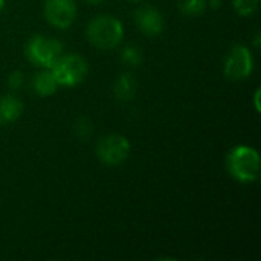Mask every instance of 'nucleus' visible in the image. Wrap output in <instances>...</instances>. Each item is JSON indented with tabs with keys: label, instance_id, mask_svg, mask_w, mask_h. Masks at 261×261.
Returning a JSON list of instances; mask_svg holds the SVG:
<instances>
[{
	"label": "nucleus",
	"instance_id": "obj_1",
	"mask_svg": "<svg viewBox=\"0 0 261 261\" xmlns=\"http://www.w3.org/2000/svg\"><path fill=\"white\" fill-rule=\"evenodd\" d=\"M226 168L231 177L240 184H252L260 177V153L249 145H237L226 156Z\"/></svg>",
	"mask_w": 261,
	"mask_h": 261
},
{
	"label": "nucleus",
	"instance_id": "obj_2",
	"mask_svg": "<svg viewBox=\"0 0 261 261\" xmlns=\"http://www.w3.org/2000/svg\"><path fill=\"white\" fill-rule=\"evenodd\" d=\"M87 41L101 50L115 49L124 38V26L121 20L113 15H98L87 24L86 29Z\"/></svg>",
	"mask_w": 261,
	"mask_h": 261
},
{
	"label": "nucleus",
	"instance_id": "obj_3",
	"mask_svg": "<svg viewBox=\"0 0 261 261\" xmlns=\"http://www.w3.org/2000/svg\"><path fill=\"white\" fill-rule=\"evenodd\" d=\"M50 72L58 86L75 87L84 81L89 73L87 61L78 54L60 55V58L52 64Z\"/></svg>",
	"mask_w": 261,
	"mask_h": 261
},
{
	"label": "nucleus",
	"instance_id": "obj_4",
	"mask_svg": "<svg viewBox=\"0 0 261 261\" xmlns=\"http://www.w3.org/2000/svg\"><path fill=\"white\" fill-rule=\"evenodd\" d=\"M26 58L31 64L50 69L52 64L63 55V44L57 38H50L46 35H34L24 49Z\"/></svg>",
	"mask_w": 261,
	"mask_h": 261
},
{
	"label": "nucleus",
	"instance_id": "obj_5",
	"mask_svg": "<svg viewBox=\"0 0 261 261\" xmlns=\"http://www.w3.org/2000/svg\"><path fill=\"white\" fill-rule=\"evenodd\" d=\"M130 141L118 133H110L98 139L95 153L99 162L106 167H118L130 156Z\"/></svg>",
	"mask_w": 261,
	"mask_h": 261
},
{
	"label": "nucleus",
	"instance_id": "obj_6",
	"mask_svg": "<svg viewBox=\"0 0 261 261\" xmlns=\"http://www.w3.org/2000/svg\"><path fill=\"white\" fill-rule=\"evenodd\" d=\"M254 70V57L251 50L243 44H236L231 47L225 58L223 73L228 80L242 81L251 76Z\"/></svg>",
	"mask_w": 261,
	"mask_h": 261
},
{
	"label": "nucleus",
	"instance_id": "obj_7",
	"mask_svg": "<svg viewBox=\"0 0 261 261\" xmlns=\"http://www.w3.org/2000/svg\"><path fill=\"white\" fill-rule=\"evenodd\" d=\"M44 17L50 26L67 29L76 18V5L73 0H46Z\"/></svg>",
	"mask_w": 261,
	"mask_h": 261
},
{
	"label": "nucleus",
	"instance_id": "obj_8",
	"mask_svg": "<svg viewBox=\"0 0 261 261\" xmlns=\"http://www.w3.org/2000/svg\"><path fill=\"white\" fill-rule=\"evenodd\" d=\"M135 24L147 37H158L164 32L165 18L159 9L147 5L135 11Z\"/></svg>",
	"mask_w": 261,
	"mask_h": 261
},
{
	"label": "nucleus",
	"instance_id": "obj_9",
	"mask_svg": "<svg viewBox=\"0 0 261 261\" xmlns=\"http://www.w3.org/2000/svg\"><path fill=\"white\" fill-rule=\"evenodd\" d=\"M138 81L132 72L121 73L113 83V95L119 102H128L136 96Z\"/></svg>",
	"mask_w": 261,
	"mask_h": 261
},
{
	"label": "nucleus",
	"instance_id": "obj_10",
	"mask_svg": "<svg viewBox=\"0 0 261 261\" xmlns=\"http://www.w3.org/2000/svg\"><path fill=\"white\" fill-rule=\"evenodd\" d=\"M23 113V102L14 95H5L0 98V125L15 122Z\"/></svg>",
	"mask_w": 261,
	"mask_h": 261
},
{
	"label": "nucleus",
	"instance_id": "obj_11",
	"mask_svg": "<svg viewBox=\"0 0 261 261\" xmlns=\"http://www.w3.org/2000/svg\"><path fill=\"white\" fill-rule=\"evenodd\" d=\"M32 89L41 98L52 96L57 92L58 84H57L50 69H43L41 72L34 75V78H32Z\"/></svg>",
	"mask_w": 261,
	"mask_h": 261
},
{
	"label": "nucleus",
	"instance_id": "obj_12",
	"mask_svg": "<svg viewBox=\"0 0 261 261\" xmlns=\"http://www.w3.org/2000/svg\"><path fill=\"white\" fill-rule=\"evenodd\" d=\"M206 0H180L179 9L187 17H199L206 11Z\"/></svg>",
	"mask_w": 261,
	"mask_h": 261
},
{
	"label": "nucleus",
	"instance_id": "obj_13",
	"mask_svg": "<svg viewBox=\"0 0 261 261\" xmlns=\"http://www.w3.org/2000/svg\"><path fill=\"white\" fill-rule=\"evenodd\" d=\"M72 132H73V136L78 138L80 141H87L93 133V125L86 116H80L75 121V124L72 127Z\"/></svg>",
	"mask_w": 261,
	"mask_h": 261
},
{
	"label": "nucleus",
	"instance_id": "obj_14",
	"mask_svg": "<svg viewBox=\"0 0 261 261\" xmlns=\"http://www.w3.org/2000/svg\"><path fill=\"white\" fill-rule=\"evenodd\" d=\"M121 60L128 66H139L142 63V50L135 44H127L121 50Z\"/></svg>",
	"mask_w": 261,
	"mask_h": 261
},
{
	"label": "nucleus",
	"instance_id": "obj_15",
	"mask_svg": "<svg viewBox=\"0 0 261 261\" xmlns=\"http://www.w3.org/2000/svg\"><path fill=\"white\" fill-rule=\"evenodd\" d=\"M234 11L242 17H251L258 11L260 0H234Z\"/></svg>",
	"mask_w": 261,
	"mask_h": 261
},
{
	"label": "nucleus",
	"instance_id": "obj_16",
	"mask_svg": "<svg viewBox=\"0 0 261 261\" xmlns=\"http://www.w3.org/2000/svg\"><path fill=\"white\" fill-rule=\"evenodd\" d=\"M24 84V73L21 70H14L8 76V87L11 90H20Z\"/></svg>",
	"mask_w": 261,
	"mask_h": 261
},
{
	"label": "nucleus",
	"instance_id": "obj_17",
	"mask_svg": "<svg viewBox=\"0 0 261 261\" xmlns=\"http://www.w3.org/2000/svg\"><path fill=\"white\" fill-rule=\"evenodd\" d=\"M86 3H89V5H101L104 0H84Z\"/></svg>",
	"mask_w": 261,
	"mask_h": 261
},
{
	"label": "nucleus",
	"instance_id": "obj_18",
	"mask_svg": "<svg viewBox=\"0 0 261 261\" xmlns=\"http://www.w3.org/2000/svg\"><path fill=\"white\" fill-rule=\"evenodd\" d=\"M254 44H255V47H258V46H260V32H257L255 40H254Z\"/></svg>",
	"mask_w": 261,
	"mask_h": 261
},
{
	"label": "nucleus",
	"instance_id": "obj_19",
	"mask_svg": "<svg viewBox=\"0 0 261 261\" xmlns=\"http://www.w3.org/2000/svg\"><path fill=\"white\" fill-rule=\"evenodd\" d=\"M210 3H211V6H214V8H219V6H220V0H210Z\"/></svg>",
	"mask_w": 261,
	"mask_h": 261
},
{
	"label": "nucleus",
	"instance_id": "obj_20",
	"mask_svg": "<svg viewBox=\"0 0 261 261\" xmlns=\"http://www.w3.org/2000/svg\"><path fill=\"white\" fill-rule=\"evenodd\" d=\"M5 3H6V0H0V12L5 9Z\"/></svg>",
	"mask_w": 261,
	"mask_h": 261
},
{
	"label": "nucleus",
	"instance_id": "obj_21",
	"mask_svg": "<svg viewBox=\"0 0 261 261\" xmlns=\"http://www.w3.org/2000/svg\"><path fill=\"white\" fill-rule=\"evenodd\" d=\"M130 2H139V0H130Z\"/></svg>",
	"mask_w": 261,
	"mask_h": 261
}]
</instances>
